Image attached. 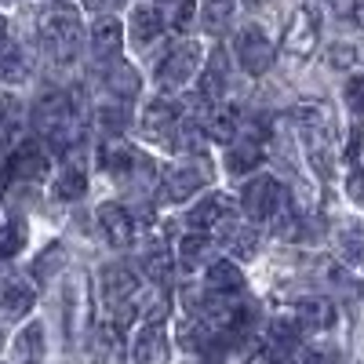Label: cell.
<instances>
[{"instance_id":"cell-1","label":"cell","mask_w":364,"mask_h":364,"mask_svg":"<svg viewBox=\"0 0 364 364\" xmlns=\"http://www.w3.org/2000/svg\"><path fill=\"white\" fill-rule=\"evenodd\" d=\"M33 124H37L41 139H51L55 146H73L80 135L73 99L63 95V91H51V95H44L33 106Z\"/></svg>"},{"instance_id":"cell-2","label":"cell","mask_w":364,"mask_h":364,"mask_svg":"<svg viewBox=\"0 0 364 364\" xmlns=\"http://www.w3.org/2000/svg\"><path fill=\"white\" fill-rule=\"evenodd\" d=\"M37 33H41V44L55 58H73L80 51V41H84L80 15L73 8H51V11H44Z\"/></svg>"},{"instance_id":"cell-3","label":"cell","mask_w":364,"mask_h":364,"mask_svg":"<svg viewBox=\"0 0 364 364\" xmlns=\"http://www.w3.org/2000/svg\"><path fill=\"white\" fill-rule=\"evenodd\" d=\"M200 63H204L200 44H197V41H178V44H171L168 55L161 58V66H157V84H161L164 91H178L182 84H190V80L197 77Z\"/></svg>"},{"instance_id":"cell-4","label":"cell","mask_w":364,"mask_h":364,"mask_svg":"<svg viewBox=\"0 0 364 364\" xmlns=\"http://www.w3.org/2000/svg\"><path fill=\"white\" fill-rule=\"evenodd\" d=\"M288 204V193L277 178H269V175H259L252 178L245 193H240V208L248 211V219L255 223H269V219H277V211Z\"/></svg>"},{"instance_id":"cell-5","label":"cell","mask_w":364,"mask_h":364,"mask_svg":"<svg viewBox=\"0 0 364 364\" xmlns=\"http://www.w3.org/2000/svg\"><path fill=\"white\" fill-rule=\"evenodd\" d=\"M233 51H237L240 70L252 73V77H262L273 66V44L266 41V33H262L259 26H245V29H240Z\"/></svg>"},{"instance_id":"cell-6","label":"cell","mask_w":364,"mask_h":364,"mask_svg":"<svg viewBox=\"0 0 364 364\" xmlns=\"http://www.w3.org/2000/svg\"><path fill=\"white\" fill-rule=\"evenodd\" d=\"M132 360L135 364H168L171 360V343L164 324H142L132 343Z\"/></svg>"},{"instance_id":"cell-7","label":"cell","mask_w":364,"mask_h":364,"mask_svg":"<svg viewBox=\"0 0 364 364\" xmlns=\"http://www.w3.org/2000/svg\"><path fill=\"white\" fill-rule=\"evenodd\" d=\"M200 186H204V171H197V168H168L157 182V197L164 204H182V200H190Z\"/></svg>"},{"instance_id":"cell-8","label":"cell","mask_w":364,"mask_h":364,"mask_svg":"<svg viewBox=\"0 0 364 364\" xmlns=\"http://www.w3.org/2000/svg\"><path fill=\"white\" fill-rule=\"evenodd\" d=\"M230 211H233V197H230V193H208V197H200V200L190 208L186 226H190L193 233H208L211 226H219L223 219H230Z\"/></svg>"},{"instance_id":"cell-9","label":"cell","mask_w":364,"mask_h":364,"mask_svg":"<svg viewBox=\"0 0 364 364\" xmlns=\"http://www.w3.org/2000/svg\"><path fill=\"white\" fill-rule=\"evenodd\" d=\"M99 226H102V233H106V240L113 248L132 245V237H135V215L124 204H117V200H106L99 208Z\"/></svg>"},{"instance_id":"cell-10","label":"cell","mask_w":364,"mask_h":364,"mask_svg":"<svg viewBox=\"0 0 364 364\" xmlns=\"http://www.w3.org/2000/svg\"><path fill=\"white\" fill-rule=\"evenodd\" d=\"M314 48H317V18H314L310 8H302V11H295L291 22H288L284 51H288L291 58H306Z\"/></svg>"},{"instance_id":"cell-11","label":"cell","mask_w":364,"mask_h":364,"mask_svg":"<svg viewBox=\"0 0 364 364\" xmlns=\"http://www.w3.org/2000/svg\"><path fill=\"white\" fill-rule=\"evenodd\" d=\"M240 288H245V273L237 269V262L219 259V262H211V266L204 269V291H208V295L233 299V295H240Z\"/></svg>"},{"instance_id":"cell-12","label":"cell","mask_w":364,"mask_h":364,"mask_svg":"<svg viewBox=\"0 0 364 364\" xmlns=\"http://www.w3.org/2000/svg\"><path fill=\"white\" fill-rule=\"evenodd\" d=\"M99 284H102V295H106V302H109L113 310H117V306H124V302H132V295L139 291L135 273H132L128 266H120V262H113V266L102 269Z\"/></svg>"},{"instance_id":"cell-13","label":"cell","mask_w":364,"mask_h":364,"mask_svg":"<svg viewBox=\"0 0 364 364\" xmlns=\"http://www.w3.org/2000/svg\"><path fill=\"white\" fill-rule=\"evenodd\" d=\"M219 240H223V248L237 259H255L259 252V233L248 226V223H230L223 219L219 223Z\"/></svg>"},{"instance_id":"cell-14","label":"cell","mask_w":364,"mask_h":364,"mask_svg":"<svg viewBox=\"0 0 364 364\" xmlns=\"http://www.w3.org/2000/svg\"><path fill=\"white\" fill-rule=\"evenodd\" d=\"M120 41H124V29H120V18L113 15H99L95 22H91V51H95V58H117L120 51Z\"/></svg>"},{"instance_id":"cell-15","label":"cell","mask_w":364,"mask_h":364,"mask_svg":"<svg viewBox=\"0 0 364 364\" xmlns=\"http://www.w3.org/2000/svg\"><path fill=\"white\" fill-rule=\"evenodd\" d=\"M182 120V106H178V99H154L146 106V113H142V128L149 132V135H164L168 139V132Z\"/></svg>"},{"instance_id":"cell-16","label":"cell","mask_w":364,"mask_h":364,"mask_svg":"<svg viewBox=\"0 0 364 364\" xmlns=\"http://www.w3.org/2000/svg\"><path fill=\"white\" fill-rule=\"evenodd\" d=\"M33 288H29L26 281H18V277H11V281H4L0 284V314L4 317H26L29 310H33Z\"/></svg>"},{"instance_id":"cell-17","label":"cell","mask_w":364,"mask_h":364,"mask_svg":"<svg viewBox=\"0 0 364 364\" xmlns=\"http://www.w3.org/2000/svg\"><path fill=\"white\" fill-rule=\"evenodd\" d=\"M106 87H109V95H117L120 102H128L139 95V73L124 63V58H109V66H106Z\"/></svg>"},{"instance_id":"cell-18","label":"cell","mask_w":364,"mask_h":364,"mask_svg":"<svg viewBox=\"0 0 364 364\" xmlns=\"http://www.w3.org/2000/svg\"><path fill=\"white\" fill-rule=\"evenodd\" d=\"M135 161H139V154H135L128 142H120V139H109V142L99 149V164H102L109 175H117V178H128L132 168H135Z\"/></svg>"},{"instance_id":"cell-19","label":"cell","mask_w":364,"mask_h":364,"mask_svg":"<svg viewBox=\"0 0 364 364\" xmlns=\"http://www.w3.org/2000/svg\"><path fill=\"white\" fill-rule=\"evenodd\" d=\"M132 37L139 48H149V44H157L164 37V22L157 15V8H149V4H139L132 11Z\"/></svg>"},{"instance_id":"cell-20","label":"cell","mask_w":364,"mask_h":364,"mask_svg":"<svg viewBox=\"0 0 364 364\" xmlns=\"http://www.w3.org/2000/svg\"><path fill=\"white\" fill-rule=\"evenodd\" d=\"M237 124H240V117H237V109H230V106H208V117H204V135L208 139H215V142H233L237 139Z\"/></svg>"},{"instance_id":"cell-21","label":"cell","mask_w":364,"mask_h":364,"mask_svg":"<svg viewBox=\"0 0 364 364\" xmlns=\"http://www.w3.org/2000/svg\"><path fill=\"white\" fill-rule=\"evenodd\" d=\"M262 164V146L255 139H233L226 149V168L233 175H248Z\"/></svg>"},{"instance_id":"cell-22","label":"cell","mask_w":364,"mask_h":364,"mask_svg":"<svg viewBox=\"0 0 364 364\" xmlns=\"http://www.w3.org/2000/svg\"><path fill=\"white\" fill-rule=\"evenodd\" d=\"M29 77V55L15 41H0V80L4 84H22Z\"/></svg>"},{"instance_id":"cell-23","label":"cell","mask_w":364,"mask_h":364,"mask_svg":"<svg viewBox=\"0 0 364 364\" xmlns=\"http://www.w3.org/2000/svg\"><path fill=\"white\" fill-rule=\"evenodd\" d=\"M44 324L33 321V324H26L18 331V339H15V364H41L44 360Z\"/></svg>"},{"instance_id":"cell-24","label":"cell","mask_w":364,"mask_h":364,"mask_svg":"<svg viewBox=\"0 0 364 364\" xmlns=\"http://www.w3.org/2000/svg\"><path fill=\"white\" fill-rule=\"evenodd\" d=\"M223 91H226V55L215 51V55L208 58L204 73H200V99H204L208 106H215V102L223 99Z\"/></svg>"},{"instance_id":"cell-25","label":"cell","mask_w":364,"mask_h":364,"mask_svg":"<svg viewBox=\"0 0 364 364\" xmlns=\"http://www.w3.org/2000/svg\"><path fill=\"white\" fill-rule=\"evenodd\" d=\"M295 321L302 331H321V328H331L336 324V306L324 299H310V302H302V306L295 310Z\"/></svg>"},{"instance_id":"cell-26","label":"cell","mask_w":364,"mask_h":364,"mask_svg":"<svg viewBox=\"0 0 364 364\" xmlns=\"http://www.w3.org/2000/svg\"><path fill=\"white\" fill-rule=\"evenodd\" d=\"M336 248L346 262L364 266V226L360 223H343L339 233H336Z\"/></svg>"},{"instance_id":"cell-27","label":"cell","mask_w":364,"mask_h":364,"mask_svg":"<svg viewBox=\"0 0 364 364\" xmlns=\"http://www.w3.org/2000/svg\"><path fill=\"white\" fill-rule=\"evenodd\" d=\"M157 15H161L164 29H175V33H182V29H190V22H193V15H197V4H193V0H161Z\"/></svg>"},{"instance_id":"cell-28","label":"cell","mask_w":364,"mask_h":364,"mask_svg":"<svg viewBox=\"0 0 364 364\" xmlns=\"http://www.w3.org/2000/svg\"><path fill=\"white\" fill-rule=\"evenodd\" d=\"M87 193V175H84V168L80 164H66L63 171H58V178H55V197L58 200H80Z\"/></svg>"},{"instance_id":"cell-29","label":"cell","mask_w":364,"mask_h":364,"mask_svg":"<svg viewBox=\"0 0 364 364\" xmlns=\"http://www.w3.org/2000/svg\"><path fill=\"white\" fill-rule=\"evenodd\" d=\"M142 269L149 273V281H154L157 288H168V284H171V269H175V259L168 255V248L154 245V248H146V255H142Z\"/></svg>"},{"instance_id":"cell-30","label":"cell","mask_w":364,"mask_h":364,"mask_svg":"<svg viewBox=\"0 0 364 364\" xmlns=\"http://www.w3.org/2000/svg\"><path fill=\"white\" fill-rule=\"evenodd\" d=\"M233 15H237V0H200V18L211 33H223L233 22Z\"/></svg>"},{"instance_id":"cell-31","label":"cell","mask_w":364,"mask_h":364,"mask_svg":"<svg viewBox=\"0 0 364 364\" xmlns=\"http://www.w3.org/2000/svg\"><path fill=\"white\" fill-rule=\"evenodd\" d=\"M178 262L193 269V266H204L208 262V233H190L178 240Z\"/></svg>"},{"instance_id":"cell-32","label":"cell","mask_w":364,"mask_h":364,"mask_svg":"<svg viewBox=\"0 0 364 364\" xmlns=\"http://www.w3.org/2000/svg\"><path fill=\"white\" fill-rule=\"evenodd\" d=\"M26 248V226L22 223H0V259H11Z\"/></svg>"},{"instance_id":"cell-33","label":"cell","mask_w":364,"mask_h":364,"mask_svg":"<svg viewBox=\"0 0 364 364\" xmlns=\"http://www.w3.org/2000/svg\"><path fill=\"white\" fill-rule=\"evenodd\" d=\"M99 124H102L113 139H120V132H124V124H128L124 106H106V109H99Z\"/></svg>"},{"instance_id":"cell-34","label":"cell","mask_w":364,"mask_h":364,"mask_svg":"<svg viewBox=\"0 0 364 364\" xmlns=\"http://www.w3.org/2000/svg\"><path fill=\"white\" fill-rule=\"evenodd\" d=\"M357 58H360V55H357L353 44H336V48H331V55H328V63L336 66V70H353Z\"/></svg>"},{"instance_id":"cell-35","label":"cell","mask_w":364,"mask_h":364,"mask_svg":"<svg viewBox=\"0 0 364 364\" xmlns=\"http://www.w3.org/2000/svg\"><path fill=\"white\" fill-rule=\"evenodd\" d=\"M346 106H350L353 113H364V77H353V80L346 84Z\"/></svg>"},{"instance_id":"cell-36","label":"cell","mask_w":364,"mask_h":364,"mask_svg":"<svg viewBox=\"0 0 364 364\" xmlns=\"http://www.w3.org/2000/svg\"><path fill=\"white\" fill-rule=\"evenodd\" d=\"M84 4V11H91V15H113L124 0H80Z\"/></svg>"},{"instance_id":"cell-37","label":"cell","mask_w":364,"mask_h":364,"mask_svg":"<svg viewBox=\"0 0 364 364\" xmlns=\"http://www.w3.org/2000/svg\"><path fill=\"white\" fill-rule=\"evenodd\" d=\"M346 193H350V200H353V204H360V208H364V171H353V175H350Z\"/></svg>"},{"instance_id":"cell-38","label":"cell","mask_w":364,"mask_h":364,"mask_svg":"<svg viewBox=\"0 0 364 364\" xmlns=\"http://www.w3.org/2000/svg\"><path fill=\"white\" fill-rule=\"evenodd\" d=\"M302 364H336V357H331L328 350H306V357H302Z\"/></svg>"},{"instance_id":"cell-39","label":"cell","mask_w":364,"mask_h":364,"mask_svg":"<svg viewBox=\"0 0 364 364\" xmlns=\"http://www.w3.org/2000/svg\"><path fill=\"white\" fill-rule=\"evenodd\" d=\"M15 109V99L11 95H0V124H4V120H8V113Z\"/></svg>"},{"instance_id":"cell-40","label":"cell","mask_w":364,"mask_h":364,"mask_svg":"<svg viewBox=\"0 0 364 364\" xmlns=\"http://www.w3.org/2000/svg\"><path fill=\"white\" fill-rule=\"evenodd\" d=\"M353 18L364 26V0H357V4H353Z\"/></svg>"},{"instance_id":"cell-41","label":"cell","mask_w":364,"mask_h":364,"mask_svg":"<svg viewBox=\"0 0 364 364\" xmlns=\"http://www.w3.org/2000/svg\"><path fill=\"white\" fill-rule=\"evenodd\" d=\"M11 4H18V0H0V8H11Z\"/></svg>"},{"instance_id":"cell-42","label":"cell","mask_w":364,"mask_h":364,"mask_svg":"<svg viewBox=\"0 0 364 364\" xmlns=\"http://www.w3.org/2000/svg\"><path fill=\"white\" fill-rule=\"evenodd\" d=\"M0 41H4V18H0Z\"/></svg>"},{"instance_id":"cell-43","label":"cell","mask_w":364,"mask_h":364,"mask_svg":"<svg viewBox=\"0 0 364 364\" xmlns=\"http://www.w3.org/2000/svg\"><path fill=\"white\" fill-rule=\"evenodd\" d=\"M0 350H4V331H0Z\"/></svg>"}]
</instances>
